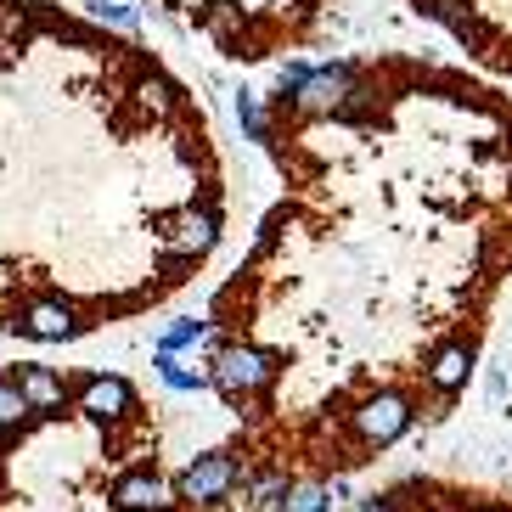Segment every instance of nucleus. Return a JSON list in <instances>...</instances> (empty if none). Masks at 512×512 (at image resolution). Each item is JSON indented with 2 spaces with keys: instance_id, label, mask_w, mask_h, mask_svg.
<instances>
[{
  "instance_id": "4",
  "label": "nucleus",
  "mask_w": 512,
  "mask_h": 512,
  "mask_svg": "<svg viewBox=\"0 0 512 512\" xmlns=\"http://www.w3.org/2000/svg\"><path fill=\"white\" fill-rule=\"evenodd\" d=\"M79 411H85L91 422H119V417H130V411H136V389H130L124 377L96 372V377H85V383H79Z\"/></svg>"
},
{
  "instance_id": "5",
  "label": "nucleus",
  "mask_w": 512,
  "mask_h": 512,
  "mask_svg": "<svg viewBox=\"0 0 512 512\" xmlns=\"http://www.w3.org/2000/svg\"><path fill=\"white\" fill-rule=\"evenodd\" d=\"M12 327H17V332H29V338H40V344H57V338H74L79 321H74V310H68V304L46 299V304H29V310H23Z\"/></svg>"
},
{
  "instance_id": "2",
  "label": "nucleus",
  "mask_w": 512,
  "mask_h": 512,
  "mask_svg": "<svg viewBox=\"0 0 512 512\" xmlns=\"http://www.w3.org/2000/svg\"><path fill=\"white\" fill-rule=\"evenodd\" d=\"M456 51L467 68L496 85H512V0H411Z\"/></svg>"
},
{
  "instance_id": "1",
  "label": "nucleus",
  "mask_w": 512,
  "mask_h": 512,
  "mask_svg": "<svg viewBox=\"0 0 512 512\" xmlns=\"http://www.w3.org/2000/svg\"><path fill=\"white\" fill-rule=\"evenodd\" d=\"M282 203L209 304L203 349H242L248 479L332 490L462 406L512 287V85L372 51L242 96Z\"/></svg>"
},
{
  "instance_id": "7",
  "label": "nucleus",
  "mask_w": 512,
  "mask_h": 512,
  "mask_svg": "<svg viewBox=\"0 0 512 512\" xmlns=\"http://www.w3.org/2000/svg\"><path fill=\"white\" fill-rule=\"evenodd\" d=\"M158 377H164L169 389H197V383H209L203 366H186V361H175V355H158Z\"/></svg>"
},
{
  "instance_id": "8",
  "label": "nucleus",
  "mask_w": 512,
  "mask_h": 512,
  "mask_svg": "<svg viewBox=\"0 0 512 512\" xmlns=\"http://www.w3.org/2000/svg\"><path fill=\"white\" fill-rule=\"evenodd\" d=\"M29 417V400H23V389L12 383V372L0 377V428H17V422Z\"/></svg>"
},
{
  "instance_id": "3",
  "label": "nucleus",
  "mask_w": 512,
  "mask_h": 512,
  "mask_svg": "<svg viewBox=\"0 0 512 512\" xmlns=\"http://www.w3.org/2000/svg\"><path fill=\"white\" fill-rule=\"evenodd\" d=\"M107 496H113L119 512H175L181 507L175 484H169L164 473H152V467H130V473H119Z\"/></svg>"
},
{
  "instance_id": "6",
  "label": "nucleus",
  "mask_w": 512,
  "mask_h": 512,
  "mask_svg": "<svg viewBox=\"0 0 512 512\" xmlns=\"http://www.w3.org/2000/svg\"><path fill=\"white\" fill-rule=\"evenodd\" d=\"M12 383L23 389L29 411H51V406H62V394H68V383H62V377L51 372V366H40V361L17 366V372H12Z\"/></svg>"
}]
</instances>
